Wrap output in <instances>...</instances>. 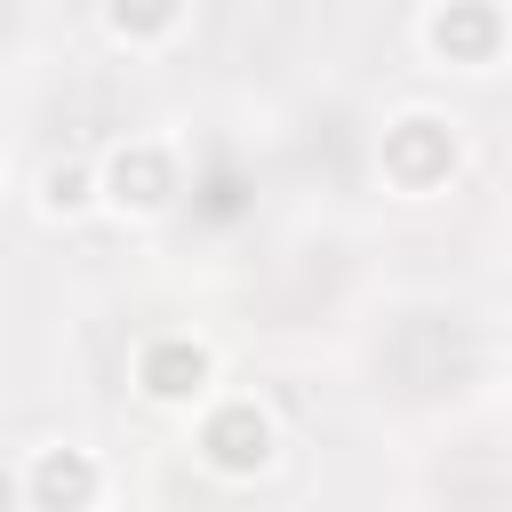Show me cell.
Segmentation results:
<instances>
[{"mask_svg":"<svg viewBox=\"0 0 512 512\" xmlns=\"http://www.w3.org/2000/svg\"><path fill=\"white\" fill-rule=\"evenodd\" d=\"M496 32H504V16L488 8V0H448L440 16H432V48H448V56H488L496 48Z\"/></svg>","mask_w":512,"mask_h":512,"instance_id":"cell-4","label":"cell"},{"mask_svg":"<svg viewBox=\"0 0 512 512\" xmlns=\"http://www.w3.org/2000/svg\"><path fill=\"white\" fill-rule=\"evenodd\" d=\"M136 384H144L152 400H200V392H208V352H200L192 336H160V344H144Z\"/></svg>","mask_w":512,"mask_h":512,"instance_id":"cell-2","label":"cell"},{"mask_svg":"<svg viewBox=\"0 0 512 512\" xmlns=\"http://www.w3.org/2000/svg\"><path fill=\"white\" fill-rule=\"evenodd\" d=\"M104 480H96V464L80 456V448H48L40 464H32V480H24V496L32 504H88Z\"/></svg>","mask_w":512,"mask_h":512,"instance_id":"cell-3","label":"cell"},{"mask_svg":"<svg viewBox=\"0 0 512 512\" xmlns=\"http://www.w3.org/2000/svg\"><path fill=\"white\" fill-rule=\"evenodd\" d=\"M200 456H208L216 472H264V464H272V416H264L256 400L216 408V416L200 424Z\"/></svg>","mask_w":512,"mask_h":512,"instance_id":"cell-1","label":"cell"},{"mask_svg":"<svg viewBox=\"0 0 512 512\" xmlns=\"http://www.w3.org/2000/svg\"><path fill=\"white\" fill-rule=\"evenodd\" d=\"M176 16V0H112V24L120 32H160Z\"/></svg>","mask_w":512,"mask_h":512,"instance_id":"cell-5","label":"cell"},{"mask_svg":"<svg viewBox=\"0 0 512 512\" xmlns=\"http://www.w3.org/2000/svg\"><path fill=\"white\" fill-rule=\"evenodd\" d=\"M80 200H88V176L80 168H56L48 176V208H80Z\"/></svg>","mask_w":512,"mask_h":512,"instance_id":"cell-6","label":"cell"}]
</instances>
